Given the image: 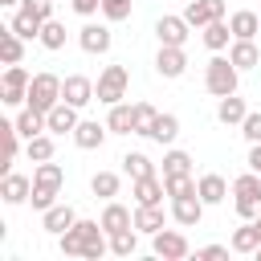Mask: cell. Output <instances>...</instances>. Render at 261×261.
I'll use <instances>...</instances> for the list:
<instances>
[{
	"label": "cell",
	"mask_w": 261,
	"mask_h": 261,
	"mask_svg": "<svg viewBox=\"0 0 261 261\" xmlns=\"http://www.w3.org/2000/svg\"><path fill=\"white\" fill-rule=\"evenodd\" d=\"M102 228H106V232L135 228V212H130L126 204H118V200H106V208H102Z\"/></svg>",
	"instance_id": "ffe728a7"
},
{
	"label": "cell",
	"mask_w": 261,
	"mask_h": 261,
	"mask_svg": "<svg viewBox=\"0 0 261 261\" xmlns=\"http://www.w3.org/2000/svg\"><path fill=\"white\" fill-rule=\"evenodd\" d=\"M8 24H12V29H16V33L24 37V41H33V37H41V24H45V20H37L33 12H24V8H16Z\"/></svg>",
	"instance_id": "836d02e7"
},
{
	"label": "cell",
	"mask_w": 261,
	"mask_h": 261,
	"mask_svg": "<svg viewBox=\"0 0 261 261\" xmlns=\"http://www.w3.org/2000/svg\"><path fill=\"white\" fill-rule=\"evenodd\" d=\"M241 135H245L249 143H261V110H249V114H245V122H241Z\"/></svg>",
	"instance_id": "b9f144b4"
},
{
	"label": "cell",
	"mask_w": 261,
	"mask_h": 261,
	"mask_svg": "<svg viewBox=\"0 0 261 261\" xmlns=\"http://www.w3.org/2000/svg\"><path fill=\"white\" fill-rule=\"evenodd\" d=\"M110 135H135V102H114L106 114Z\"/></svg>",
	"instance_id": "7402d4cb"
},
{
	"label": "cell",
	"mask_w": 261,
	"mask_h": 261,
	"mask_svg": "<svg viewBox=\"0 0 261 261\" xmlns=\"http://www.w3.org/2000/svg\"><path fill=\"white\" fill-rule=\"evenodd\" d=\"M82 118H77V106H69V102H57L49 114H45V126H49V135H73V126H77Z\"/></svg>",
	"instance_id": "9a60e30c"
},
{
	"label": "cell",
	"mask_w": 261,
	"mask_h": 261,
	"mask_svg": "<svg viewBox=\"0 0 261 261\" xmlns=\"http://www.w3.org/2000/svg\"><path fill=\"white\" fill-rule=\"evenodd\" d=\"M245 114H249V106H245V98H237V94L220 98V106H216V118H220L224 126H241Z\"/></svg>",
	"instance_id": "4316f807"
},
{
	"label": "cell",
	"mask_w": 261,
	"mask_h": 261,
	"mask_svg": "<svg viewBox=\"0 0 261 261\" xmlns=\"http://www.w3.org/2000/svg\"><path fill=\"white\" fill-rule=\"evenodd\" d=\"M147 139H155V143H163V147H171V143L179 139V118H175V114H159Z\"/></svg>",
	"instance_id": "f546056e"
},
{
	"label": "cell",
	"mask_w": 261,
	"mask_h": 261,
	"mask_svg": "<svg viewBox=\"0 0 261 261\" xmlns=\"http://www.w3.org/2000/svg\"><path fill=\"white\" fill-rule=\"evenodd\" d=\"M232 208L241 220H257L261 216V171H245L232 179Z\"/></svg>",
	"instance_id": "7a4b0ae2"
},
{
	"label": "cell",
	"mask_w": 261,
	"mask_h": 261,
	"mask_svg": "<svg viewBox=\"0 0 261 261\" xmlns=\"http://www.w3.org/2000/svg\"><path fill=\"white\" fill-rule=\"evenodd\" d=\"M126 90H130V73L126 65H106L94 82V94L102 106H114V102H126Z\"/></svg>",
	"instance_id": "277c9868"
},
{
	"label": "cell",
	"mask_w": 261,
	"mask_h": 261,
	"mask_svg": "<svg viewBox=\"0 0 261 261\" xmlns=\"http://www.w3.org/2000/svg\"><path fill=\"white\" fill-rule=\"evenodd\" d=\"M12 122H16V130H20V139H24V143L49 130V126H45V114H41V110H33V106H20V114H16Z\"/></svg>",
	"instance_id": "603a6c76"
},
{
	"label": "cell",
	"mask_w": 261,
	"mask_h": 261,
	"mask_svg": "<svg viewBox=\"0 0 261 261\" xmlns=\"http://www.w3.org/2000/svg\"><path fill=\"white\" fill-rule=\"evenodd\" d=\"M49 53H57V49H65V24H57V20H45L41 24V37H37Z\"/></svg>",
	"instance_id": "8d00e7d4"
},
{
	"label": "cell",
	"mask_w": 261,
	"mask_h": 261,
	"mask_svg": "<svg viewBox=\"0 0 261 261\" xmlns=\"http://www.w3.org/2000/svg\"><path fill=\"white\" fill-rule=\"evenodd\" d=\"M98 94H94V82L86 77V73H65L61 77V102H69V106H90Z\"/></svg>",
	"instance_id": "ba28073f"
},
{
	"label": "cell",
	"mask_w": 261,
	"mask_h": 261,
	"mask_svg": "<svg viewBox=\"0 0 261 261\" xmlns=\"http://www.w3.org/2000/svg\"><path fill=\"white\" fill-rule=\"evenodd\" d=\"M184 20H188L192 29H204V24H212V20H224V0H192V4L184 8Z\"/></svg>",
	"instance_id": "8fae6325"
},
{
	"label": "cell",
	"mask_w": 261,
	"mask_h": 261,
	"mask_svg": "<svg viewBox=\"0 0 261 261\" xmlns=\"http://www.w3.org/2000/svg\"><path fill=\"white\" fill-rule=\"evenodd\" d=\"M228 57H232L237 69H253V65H261V49H257L253 41H232V45H228Z\"/></svg>",
	"instance_id": "f1b7e54d"
},
{
	"label": "cell",
	"mask_w": 261,
	"mask_h": 261,
	"mask_svg": "<svg viewBox=\"0 0 261 261\" xmlns=\"http://www.w3.org/2000/svg\"><path fill=\"white\" fill-rule=\"evenodd\" d=\"M232 253H257V245H261V228H257V220H245L241 228H232Z\"/></svg>",
	"instance_id": "484cf974"
},
{
	"label": "cell",
	"mask_w": 261,
	"mask_h": 261,
	"mask_svg": "<svg viewBox=\"0 0 261 261\" xmlns=\"http://www.w3.org/2000/svg\"><path fill=\"white\" fill-rule=\"evenodd\" d=\"M188 20H184V12L179 16H159L155 20V37H159V45H184L188 41Z\"/></svg>",
	"instance_id": "5bb4252c"
},
{
	"label": "cell",
	"mask_w": 261,
	"mask_h": 261,
	"mask_svg": "<svg viewBox=\"0 0 261 261\" xmlns=\"http://www.w3.org/2000/svg\"><path fill=\"white\" fill-rule=\"evenodd\" d=\"M24 12H33L37 20H53V0H20Z\"/></svg>",
	"instance_id": "7bdbcfd3"
},
{
	"label": "cell",
	"mask_w": 261,
	"mask_h": 261,
	"mask_svg": "<svg viewBox=\"0 0 261 261\" xmlns=\"http://www.w3.org/2000/svg\"><path fill=\"white\" fill-rule=\"evenodd\" d=\"M106 135H110V126H106V122H94V118H82V122L73 126V143H77L82 151H98V147L106 143Z\"/></svg>",
	"instance_id": "4fadbf2b"
},
{
	"label": "cell",
	"mask_w": 261,
	"mask_h": 261,
	"mask_svg": "<svg viewBox=\"0 0 261 261\" xmlns=\"http://www.w3.org/2000/svg\"><path fill=\"white\" fill-rule=\"evenodd\" d=\"M237 82H241V69L232 65V57H212L208 65H204V86H208V94H216V98H228V94H237Z\"/></svg>",
	"instance_id": "3957f363"
},
{
	"label": "cell",
	"mask_w": 261,
	"mask_h": 261,
	"mask_svg": "<svg viewBox=\"0 0 261 261\" xmlns=\"http://www.w3.org/2000/svg\"><path fill=\"white\" fill-rule=\"evenodd\" d=\"M184 69H188L184 45H159V53H155V73H159V77H184Z\"/></svg>",
	"instance_id": "30bf717a"
},
{
	"label": "cell",
	"mask_w": 261,
	"mask_h": 261,
	"mask_svg": "<svg viewBox=\"0 0 261 261\" xmlns=\"http://www.w3.org/2000/svg\"><path fill=\"white\" fill-rule=\"evenodd\" d=\"M228 249L232 245H204V249H196V257L200 261H220V257H228Z\"/></svg>",
	"instance_id": "ee69618b"
},
{
	"label": "cell",
	"mask_w": 261,
	"mask_h": 261,
	"mask_svg": "<svg viewBox=\"0 0 261 261\" xmlns=\"http://www.w3.org/2000/svg\"><path fill=\"white\" fill-rule=\"evenodd\" d=\"M130 4H135V0H102V16H106L110 24H118V20L130 16Z\"/></svg>",
	"instance_id": "60d3db41"
},
{
	"label": "cell",
	"mask_w": 261,
	"mask_h": 261,
	"mask_svg": "<svg viewBox=\"0 0 261 261\" xmlns=\"http://www.w3.org/2000/svg\"><path fill=\"white\" fill-rule=\"evenodd\" d=\"M20 57H24V37L8 24V29L0 33V61H4V65H20Z\"/></svg>",
	"instance_id": "cb8c5ba5"
},
{
	"label": "cell",
	"mask_w": 261,
	"mask_h": 261,
	"mask_svg": "<svg viewBox=\"0 0 261 261\" xmlns=\"http://www.w3.org/2000/svg\"><path fill=\"white\" fill-rule=\"evenodd\" d=\"M135 228L147 232V237H155L163 228V208L159 204H135Z\"/></svg>",
	"instance_id": "d4e9b609"
},
{
	"label": "cell",
	"mask_w": 261,
	"mask_h": 261,
	"mask_svg": "<svg viewBox=\"0 0 261 261\" xmlns=\"http://www.w3.org/2000/svg\"><path fill=\"white\" fill-rule=\"evenodd\" d=\"M139 249V228H122V232H110V253L114 257H130Z\"/></svg>",
	"instance_id": "d590c367"
},
{
	"label": "cell",
	"mask_w": 261,
	"mask_h": 261,
	"mask_svg": "<svg viewBox=\"0 0 261 261\" xmlns=\"http://www.w3.org/2000/svg\"><path fill=\"white\" fill-rule=\"evenodd\" d=\"M204 45L212 49V53H220V49H228L232 45V29H228V20H212V24H204Z\"/></svg>",
	"instance_id": "83f0119b"
},
{
	"label": "cell",
	"mask_w": 261,
	"mask_h": 261,
	"mask_svg": "<svg viewBox=\"0 0 261 261\" xmlns=\"http://www.w3.org/2000/svg\"><path fill=\"white\" fill-rule=\"evenodd\" d=\"M204 200H200V192H192V196H175L171 200V220L175 224H184V228H196L200 220H204Z\"/></svg>",
	"instance_id": "9c48e42d"
},
{
	"label": "cell",
	"mask_w": 261,
	"mask_h": 261,
	"mask_svg": "<svg viewBox=\"0 0 261 261\" xmlns=\"http://www.w3.org/2000/svg\"><path fill=\"white\" fill-rule=\"evenodd\" d=\"M155 118H159V110L151 106V102H135V135H151V126H155Z\"/></svg>",
	"instance_id": "74e56055"
},
{
	"label": "cell",
	"mask_w": 261,
	"mask_h": 261,
	"mask_svg": "<svg viewBox=\"0 0 261 261\" xmlns=\"http://www.w3.org/2000/svg\"><path fill=\"white\" fill-rule=\"evenodd\" d=\"M118 188H122L118 171H94V179H90V192H94V196H102V200H114V196H118Z\"/></svg>",
	"instance_id": "4dcf8cb0"
},
{
	"label": "cell",
	"mask_w": 261,
	"mask_h": 261,
	"mask_svg": "<svg viewBox=\"0 0 261 261\" xmlns=\"http://www.w3.org/2000/svg\"><path fill=\"white\" fill-rule=\"evenodd\" d=\"M228 29H232V41H253L261 33V16L249 12V8H241V12L228 16Z\"/></svg>",
	"instance_id": "44dd1931"
},
{
	"label": "cell",
	"mask_w": 261,
	"mask_h": 261,
	"mask_svg": "<svg viewBox=\"0 0 261 261\" xmlns=\"http://www.w3.org/2000/svg\"><path fill=\"white\" fill-rule=\"evenodd\" d=\"M29 82H33V73L24 65H8L4 82H0V102L4 106H24L29 102Z\"/></svg>",
	"instance_id": "8992f818"
},
{
	"label": "cell",
	"mask_w": 261,
	"mask_h": 261,
	"mask_svg": "<svg viewBox=\"0 0 261 261\" xmlns=\"http://www.w3.org/2000/svg\"><path fill=\"white\" fill-rule=\"evenodd\" d=\"M0 196H4V204H24V200L33 196V179H29V175H16V171H4Z\"/></svg>",
	"instance_id": "d6986e66"
},
{
	"label": "cell",
	"mask_w": 261,
	"mask_h": 261,
	"mask_svg": "<svg viewBox=\"0 0 261 261\" xmlns=\"http://www.w3.org/2000/svg\"><path fill=\"white\" fill-rule=\"evenodd\" d=\"M53 151H57V143H53V135H49V130L24 143V155H29L33 163H45V159H53Z\"/></svg>",
	"instance_id": "1f68e13d"
},
{
	"label": "cell",
	"mask_w": 261,
	"mask_h": 261,
	"mask_svg": "<svg viewBox=\"0 0 261 261\" xmlns=\"http://www.w3.org/2000/svg\"><path fill=\"white\" fill-rule=\"evenodd\" d=\"M69 8L77 16H94V12H102V0H69Z\"/></svg>",
	"instance_id": "f6af8a7d"
},
{
	"label": "cell",
	"mask_w": 261,
	"mask_h": 261,
	"mask_svg": "<svg viewBox=\"0 0 261 261\" xmlns=\"http://www.w3.org/2000/svg\"><path fill=\"white\" fill-rule=\"evenodd\" d=\"M53 4H57V0H53Z\"/></svg>",
	"instance_id": "681fc988"
},
{
	"label": "cell",
	"mask_w": 261,
	"mask_h": 261,
	"mask_svg": "<svg viewBox=\"0 0 261 261\" xmlns=\"http://www.w3.org/2000/svg\"><path fill=\"white\" fill-rule=\"evenodd\" d=\"M163 175H192V155L179 151V147H171L163 155Z\"/></svg>",
	"instance_id": "e575fe53"
},
{
	"label": "cell",
	"mask_w": 261,
	"mask_h": 261,
	"mask_svg": "<svg viewBox=\"0 0 261 261\" xmlns=\"http://www.w3.org/2000/svg\"><path fill=\"white\" fill-rule=\"evenodd\" d=\"M57 102H61V77H57V73H49V69L33 73V82H29V102H24V106H33V110L49 114Z\"/></svg>",
	"instance_id": "5b68a950"
},
{
	"label": "cell",
	"mask_w": 261,
	"mask_h": 261,
	"mask_svg": "<svg viewBox=\"0 0 261 261\" xmlns=\"http://www.w3.org/2000/svg\"><path fill=\"white\" fill-rule=\"evenodd\" d=\"M151 249H155V257H163V261H184V257L192 253V245H188V237H184L179 228H159V232L151 237Z\"/></svg>",
	"instance_id": "52a82bcc"
},
{
	"label": "cell",
	"mask_w": 261,
	"mask_h": 261,
	"mask_svg": "<svg viewBox=\"0 0 261 261\" xmlns=\"http://www.w3.org/2000/svg\"><path fill=\"white\" fill-rule=\"evenodd\" d=\"M163 184H167V196H171V200L196 192V179H192V175H163Z\"/></svg>",
	"instance_id": "ab89813d"
},
{
	"label": "cell",
	"mask_w": 261,
	"mask_h": 261,
	"mask_svg": "<svg viewBox=\"0 0 261 261\" xmlns=\"http://www.w3.org/2000/svg\"><path fill=\"white\" fill-rule=\"evenodd\" d=\"M77 224V212L69 208V204H53V208H45L41 212V228L45 232H53V237H61L65 228H73Z\"/></svg>",
	"instance_id": "e0dca14e"
},
{
	"label": "cell",
	"mask_w": 261,
	"mask_h": 261,
	"mask_svg": "<svg viewBox=\"0 0 261 261\" xmlns=\"http://www.w3.org/2000/svg\"><path fill=\"white\" fill-rule=\"evenodd\" d=\"M0 4H4V8H20V0H0Z\"/></svg>",
	"instance_id": "7dc6e473"
},
{
	"label": "cell",
	"mask_w": 261,
	"mask_h": 261,
	"mask_svg": "<svg viewBox=\"0 0 261 261\" xmlns=\"http://www.w3.org/2000/svg\"><path fill=\"white\" fill-rule=\"evenodd\" d=\"M130 196H135V204H163L167 184L159 175H143V179H130Z\"/></svg>",
	"instance_id": "2e32d148"
},
{
	"label": "cell",
	"mask_w": 261,
	"mask_h": 261,
	"mask_svg": "<svg viewBox=\"0 0 261 261\" xmlns=\"http://www.w3.org/2000/svg\"><path fill=\"white\" fill-rule=\"evenodd\" d=\"M61 184H65V171H61V163H53V159H45V163H37L33 167V208L37 212H45V208H53L57 204V192H61Z\"/></svg>",
	"instance_id": "6da1fadb"
},
{
	"label": "cell",
	"mask_w": 261,
	"mask_h": 261,
	"mask_svg": "<svg viewBox=\"0 0 261 261\" xmlns=\"http://www.w3.org/2000/svg\"><path fill=\"white\" fill-rule=\"evenodd\" d=\"M257 228H261V216H257Z\"/></svg>",
	"instance_id": "c3c4849f"
},
{
	"label": "cell",
	"mask_w": 261,
	"mask_h": 261,
	"mask_svg": "<svg viewBox=\"0 0 261 261\" xmlns=\"http://www.w3.org/2000/svg\"><path fill=\"white\" fill-rule=\"evenodd\" d=\"M110 41H114V37H110V29H106V24H94V20H90V24H82V29H77V45H82L86 53H94V57L110 53Z\"/></svg>",
	"instance_id": "7c38bea8"
},
{
	"label": "cell",
	"mask_w": 261,
	"mask_h": 261,
	"mask_svg": "<svg viewBox=\"0 0 261 261\" xmlns=\"http://www.w3.org/2000/svg\"><path fill=\"white\" fill-rule=\"evenodd\" d=\"M196 192H200V200L212 208V204H224L228 184H224V175H220V171H204V175L196 179Z\"/></svg>",
	"instance_id": "ac0fdd59"
},
{
	"label": "cell",
	"mask_w": 261,
	"mask_h": 261,
	"mask_svg": "<svg viewBox=\"0 0 261 261\" xmlns=\"http://www.w3.org/2000/svg\"><path fill=\"white\" fill-rule=\"evenodd\" d=\"M122 171H126L130 179H143V175H155V163H151L143 151H126V155H122Z\"/></svg>",
	"instance_id": "d6a6232c"
},
{
	"label": "cell",
	"mask_w": 261,
	"mask_h": 261,
	"mask_svg": "<svg viewBox=\"0 0 261 261\" xmlns=\"http://www.w3.org/2000/svg\"><path fill=\"white\" fill-rule=\"evenodd\" d=\"M249 167L261 171V143H249Z\"/></svg>",
	"instance_id": "bcb514c9"
},
{
	"label": "cell",
	"mask_w": 261,
	"mask_h": 261,
	"mask_svg": "<svg viewBox=\"0 0 261 261\" xmlns=\"http://www.w3.org/2000/svg\"><path fill=\"white\" fill-rule=\"evenodd\" d=\"M57 249H61V257H82V228H77V224L65 228V232L57 237Z\"/></svg>",
	"instance_id": "f35d334b"
}]
</instances>
